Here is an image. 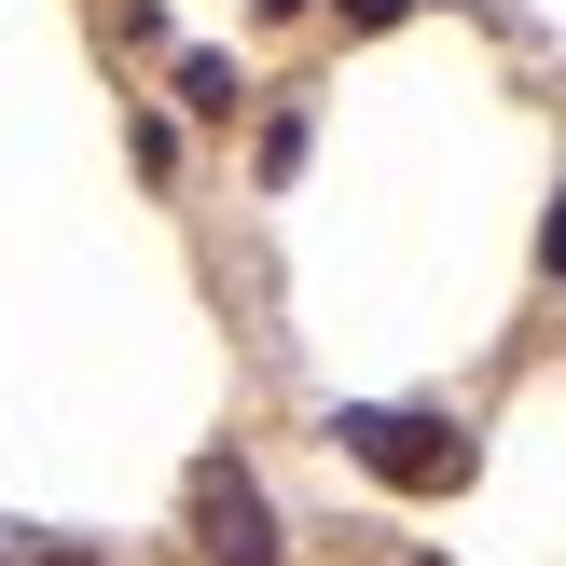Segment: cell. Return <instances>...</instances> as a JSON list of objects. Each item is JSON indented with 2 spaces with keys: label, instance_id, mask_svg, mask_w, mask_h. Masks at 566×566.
Returning a JSON list of instances; mask_svg holds the SVG:
<instances>
[{
  "label": "cell",
  "instance_id": "3957f363",
  "mask_svg": "<svg viewBox=\"0 0 566 566\" xmlns=\"http://www.w3.org/2000/svg\"><path fill=\"white\" fill-rule=\"evenodd\" d=\"M539 263H553V276H566V193H553V221H539Z\"/></svg>",
  "mask_w": 566,
  "mask_h": 566
},
{
  "label": "cell",
  "instance_id": "6da1fadb",
  "mask_svg": "<svg viewBox=\"0 0 566 566\" xmlns=\"http://www.w3.org/2000/svg\"><path fill=\"white\" fill-rule=\"evenodd\" d=\"M332 442H346V457H374L387 484H470V442L442 429V415H387V401H359V415H332Z\"/></svg>",
  "mask_w": 566,
  "mask_h": 566
},
{
  "label": "cell",
  "instance_id": "7a4b0ae2",
  "mask_svg": "<svg viewBox=\"0 0 566 566\" xmlns=\"http://www.w3.org/2000/svg\"><path fill=\"white\" fill-rule=\"evenodd\" d=\"M193 553L208 566H276V512H263V484H249L235 457L193 470Z\"/></svg>",
  "mask_w": 566,
  "mask_h": 566
}]
</instances>
